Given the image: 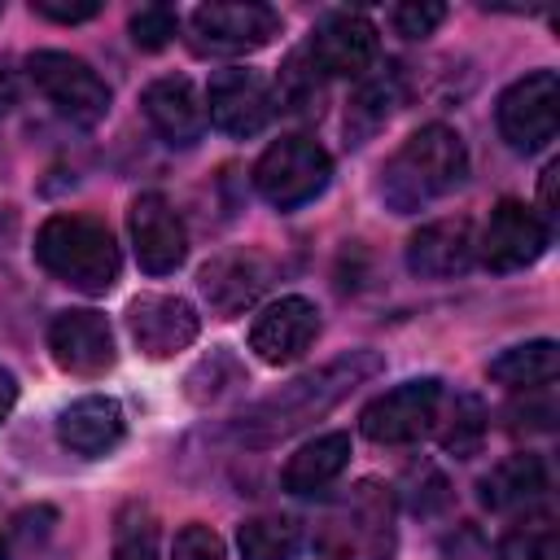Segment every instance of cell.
Returning a JSON list of instances; mask_svg holds the SVG:
<instances>
[{
  "mask_svg": "<svg viewBox=\"0 0 560 560\" xmlns=\"http://www.w3.org/2000/svg\"><path fill=\"white\" fill-rule=\"evenodd\" d=\"M381 372V359L372 350H350V354H337L328 359L324 368L315 372H302L293 376L289 385H280L276 394L258 398L241 420H236V438L245 446H271L298 429H306L311 420L328 416L341 398H350L363 381H372Z\"/></svg>",
  "mask_w": 560,
  "mask_h": 560,
  "instance_id": "cell-1",
  "label": "cell"
},
{
  "mask_svg": "<svg viewBox=\"0 0 560 560\" xmlns=\"http://www.w3.org/2000/svg\"><path fill=\"white\" fill-rule=\"evenodd\" d=\"M468 179V149L459 131L429 122L411 131L381 171V197L394 214H416Z\"/></svg>",
  "mask_w": 560,
  "mask_h": 560,
  "instance_id": "cell-2",
  "label": "cell"
},
{
  "mask_svg": "<svg viewBox=\"0 0 560 560\" xmlns=\"http://www.w3.org/2000/svg\"><path fill=\"white\" fill-rule=\"evenodd\" d=\"M35 258L48 276L79 293H109L118 280V245L114 232L92 214H52L35 232Z\"/></svg>",
  "mask_w": 560,
  "mask_h": 560,
  "instance_id": "cell-3",
  "label": "cell"
},
{
  "mask_svg": "<svg viewBox=\"0 0 560 560\" xmlns=\"http://www.w3.org/2000/svg\"><path fill=\"white\" fill-rule=\"evenodd\" d=\"M394 542H398V508L389 486L381 481L350 486L315 529V551L324 560H389Z\"/></svg>",
  "mask_w": 560,
  "mask_h": 560,
  "instance_id": "cell-4",
  "label": "cell"
},
{
  "mask_svg": "<svg viewBox=\"0 0 560 560\" xmlns=\"http://www.w3.org/2000/svg\"><path fill=\"white\" fill-rule=\"evenodd\" d=\"M332 179V158L311 136H280L254 166V188L276 210H298L315 201Z\"/></svg>",
  "mask_w": 560,
  "mask_h": 560,
  "instance_id": "cell-5",
  "label": "cell"
},
{
  "mask_svg": "<svg viewBox=\"0 0 560 560\" xmlns=\"http://www.w3.org/2000/svg\"><path fill=\"white\" fill-rule=\"evenodd\" d=\"M26 79L39 88V96L61 118H70L79 127H96L109 114V88L83 57H70V52H57V48H39V52L26 57Z\"/></svg>",
  "mask_w": 560,
  "mask_h": 560,
  "instance_id": "cell-6",
  "label": "cell"
},
{
  "mask_svg": "<svg viewBox=\"0 0 560 560\" xmlns=\"http://www.w3.org/2000/svg\"><path fill=\"white\" fill-rule=\"evenodd\" d=\"M442 416V381L420 376V381H402L394 389H385L381 398H372L359 416V429L368 442L381 446H407L420 442Z\"/></svg>",
  "mask_w": 560,
  "mask_h": 560,
  "instance_id": "cell-7",
  "label": "cell"
},
{
  "mask_svg": "<svg viewBox=\"0 0 560 560\" xmlns=\"http://www.w3.org/2000/svg\"><path fill=\"white\" fill-rule=\"evenodd\" d=\"M560 131V79L556 70H529L499 96V136L516 153L551 144Z\"/></svg>",
  "mask_w": 560,
  "mask_h": 560,
  "instance_id": "cell-8",
  "label": "cell"
},
{
  "mask_svg": "<svg viewBox=\"0 0 560 560\" xmlns=\"http://www.w3.org/2000/svg\"><path fill=\"white\" fill-rule=\"evenodd\" d=\"M192 44L197 52L241 57L254 48H267L280 35V13L258 0H228V4H201L192 9Z\"/></svg>",
  "mask_w": 560,
  "mask_h": 560,
  "instance_id": "cell-9",
  "label": "cell"
},
{
  "mask_svg": "<svg viewBox=\"0 0 560 560\" xmlns=\"http://www.w3.org/2000/svg\"><path fill=\"white\" fill-rule=\"evenodd\" d=\"M276 114V96H271V83L258 74V70H245V66H228V70H214L210 74V88H206V118L223 131V136H236V140H249L258 136Z\"/></svg>",
  "mask_w": 560,
  "mask_h": 560,
  "instance_id": "cell-10",
  "label": "cell"
},
{
  "mask_svg": "<svg viewBox=\"0 0 560 560\" xmlns=\"http://www.w3.org/2000/svg\"><path fill=\"white\" fill-rule=\"evenodd\" d=\"M551 245V223H542V214L525 201H499L486 219V232L477 241V254L490 271H521L529 262H538Z\"/></svg>",
  "mask_w": 560,
  "mask_h": 560,
  "instance_id": "cell-11",
  "label": "cell"
},
{
  "mask_svg": "<svg viewBox=\"0 0 560 560\" xmlns=\"http://www.w3.org/2000/svg\"><path fill=\"white\" fill-rule=\"evenodd\" d=\"M127 228H131V245H136V262L149 276H171L184 258H188V232L179 210L162 197V192H140L127 210Z\"/></svg>",
  "mask_w": 560,
  "mask_h": 560,
  "instance_id": "cell-12",
  "label": "cell"
},
{
  "mask_svg": "<svg viewBox=\"0 0 560 560\" xmlns=\"http://www.w3.org/2000/svg\"><path fill=\"white\" fill-rule=\"evenodd\" d=\"M48 350L70 376H105L118 359L114 328L101 311H61L48 324Z\"/></svg>",
  "mask_w": 560,
  "mask_h": 560,
  "instance_id": "cell-13",
  "label": "cell"
},
{
  "mask_svg": "<svg viewBox=\"0 0 560 560\" xmlns=\"http://www.w3.org/2000/svg\"><path fill=\"white\" fill-rule=\"evenodd\" d=\"M127 328L140 346V354L149 359H171L179 350H188L197 341V311L175 298V293H140L131 306H127Z\"/></svg>",
  "mask_w": 560,
  "mask_h": 560,
  "instance_id": "cell-14",
  "label": "cell"
},
{
  "mask_svg": "<svg viewBox=\"0 0 560 560\" xmlns=\"http://www.w3.org/2000/svg\"><path fill=\"white\" fill-rule=\"evenodd\" d=\"M315 337H319V311H315V302L289 293V298L271 302L267 311H258V319L249 328V350L262 363L280 368V363L302 359L315 346Z\"/></svg>",
  "mask_w": 560,
  "mask_h": 560,
  "instance_id": "cell-15",
  "label": "cell"
},
{
  "mask_svg": "<svg viewBox=\"0 0 560 560\" xmlns=\"http://www.w3.org/2000/svg\"><path fill=\"white\" fill-rule=\"evenodd\" d=\"M311 61L328 74H346V79H363L376 61V26L363 13H328L311 39H306Z\"/></svg>",
  "mask_w": 560,
  "mask_h": 560,
  "instance_id": "cell-16",
  "label": "cell"
},
{
  "mask_svg": "<svg viewBox=\"0 0 560 560\" xmlns=\"http://www.w3.org/2000/svg\"><path fill=\"white\" fill-rule=\"evenodd\" d=\"M140 109H144L149 127L158 131V140L171 149H192L206 136V105L184 74L153 79L140 96Z\"/></svg>",
  "mask_w": 560,
  "mask_h": 560,
  "instance_id": "cell-17",
  "label": "cell"
},
{
  "mask_svg": "<svg viewBox=\"0 0 560 560\" xmlns=\"http://www.w3.org/2000/svg\"><path fill=\"white\" fill-rule=\"evenodd\" d=\"M477 258V236L468 219H433L407 241V267L420 280H446L468 271Z\"/></svg>",
  "mask_w": 560,
  "mask_h": 560,
  "instance_id": "cell-18",
  "label": "cell"
},
{
  "mask_svg": "<svg viewBox=\"0 0 560 560\" xmlns=\"http://www.w3.org/2000/svg\"><path fill=\"white\" fill-rule=\"evenodd\" d=\"M267 280H271V267L254 249H228V254H219L201 267V293H206L210 311L223 315V319L241 315L267 289Z\"/></svg>",
  "mask_w": 560,
  "mask_h": 560,
  "instance_id": "cell-19",
  "label": "cell"
},
{
  "mask_svg": "<svg viewBox=\"0 0 560 560\" xmlns=\"http://www.w3.org/2000/svg\"><path fill=\"white\" fill-rule=\"evenodd\" d=\"M127 433V420H122V407L105 394H88L79 402H70L61 416H57V438L66 451L83 455V459H101L109 455Z\"/></svg>",
  "mask_w": 560,
  "mask_h": 560,
  "instance_id": "cell-20",
  "label": "cell"
},
{
  "mask_svg": "<svg viewBox=\"0 0 560 560\" xmlns=\"http://www.w3.org/2000/svg\"><path fill=\"white\" fill-rule=\"evenodd\" d=\"M350 464V433H319L315 442L298 446L280 472V486L289 494H319L332 486Z\"/></svg>",
  "mask_w": 560,
  "mask_h": 560,
  "instance_id": "cell-21",
  "label": "cell"
},
{
  "mask_svg": "<svg viewBox=\"0 0 560 560\" xmlns=\"http://www.w3.org/2000/svg\"><path fill=\"white\" fill-rule=\"evenodd\" d=\"M477 490H481V503L490 512L525 508V503L547 494V464H542V455H529V451L525 455H508L477 481Z\"/></svg>",
  "mask_w": 560,
  "mask_h": 560,
  "instance_id": "cell-22",
  "label": "cell"
},
{
  "mask_svg": "<svg viewBox=\"0 0 560 560\" xmlns=\"http://www.w3.org/2000/svg\"><path fill=\"white\" fill-rule=\"evenodd\" d=\"M490 381L508 385V389H542L556 381L560 372V350L556 341H525V346H508L503 354L490 359Z\"/></svg>",
  "mask_w": 560,
  "mask_h": 560,
  "instance_id": "cell-23",
  "label": "cell"
},
{
  "mask_svg": "<svg viewBox=\"0 0 560 560\" xmlns=\"http://www.w3.org/2000/svg\"><path fill=\"white\" fill-rule=\"evenodd\" d=\"M271 96H276V109H284V114H298V118L319 114V101H324V70L311 61L306 48H298V52L284 57Z\"/></svg>",
  "mask_w": 560,
  "mask_h": 560,
  "instance_id": "cell-24",
  "label": "cell"
},
{
  "mask_svg": "<svg viewBox=\"0 0 560 560\" xmlns=\"http://www.w3.org/2000/svg\"><path fill=\"white\" fill-rule=\"evenodd\" d=\"M398 92H402V83H398V70L389 66V70H381V74H363V83H359V92H354V101H350V114H346V131L354 136V144L363 140V136H372L389 114H394V105H398Z\"/></svg>",
  "mask_w": 560,
  "mask_h": 560,
  "instance_id": "cell-25",
  "label": "cell"
},
{
  "mask_svg": "<svg viewBox=\"0 0 560 560\" xmlns=\"http://www.w3.org/2000/svg\"><path fill=\"white\" fill-rule=\"evenodd\" d=\"M302 529L293 516H249L236 529L241 560H293Z\"/></svg>",
  "mask_w": 560,
  "mask_h": 560,
  "instance_id": "cell-26",
  "label": "cell"
},
{
  "mask_svg": "<svg viewBox=\"0 0 560 560\" xmlns=\"http://www.w3.org/2000/svg\"><path fill=\"white\" fill-rule=\"evenodd\" d=\"M114 560H158V521L144 503H127L114 521Z\"/></svg>",
  "mask_w": 560,
  "mask_h": 560,
  "instance_id": "cell-27",
  "label": "cell"
},
{
  "mask_svg": "<svg viewBox=\"0 0 560 560\" xmlns=\"http://www.w3.org/2000/svg\"><path fill=\"white\" fill-rule=\"evenodd\" d=\"M499 560H560V534H556L551 516L512 525L499 538Z\"/></svg>",
  "mask_w": 560,
  "mask_h": 560,
  "instance_id": "cell-28",
  "label": "cell"
},
{
  "mask_svg": "<svg viewBox=\"0 0 560 560\" xmlns=\"http://www.w3.org/2000/svg\"><path fill=\"white\" fill-rule=\"evenodd\" d=\"M481 438H486V407H481L472 394H459V398L451 402L446 424H442V446H446L451 455L468 459V455L481 446Z\"/></svg>",
  "mask_w": 560,
  "mask_h": 560,
  "instance_id": "cell-29",
  "label": "cell"
},
{
  "mask_svg": "<svg viewBox=\"0 0 560 560\" xmlns=\"http://www.w3.org/2000/svg\"><path fill=\"white\" fill-rule=\"evenodd\" d=\"M175 31H179V18H175V9H166V4H144V9L131 13V39H136V48H144V52L166 48V44L175 39Z\"/></svg>",
  "mask_w": 560,
  "mask_h": 560,
  "instance_id": "cell-30",
  "label": "cell"
},
{
  "mask_svg": "<svg viewBox=\"0 0 560 560\" xmlns=\"http://www.w3.org/2000/svg\"><path fill=\"white\" fill-rule=\"evenodd\" d=\"M389 22L398 35L407 39H424L433 35L442 22H446V4H433V0H407V4H394L389 9Z\"/></svg>",
  "mask_w": 560,
  "mask_h": 560,
  "instance_id": "cell-31",
  "label": "cell"
},
{
  "mask_svg": "<svg viewBox=\"0 0 560 560\" xmlns=\"http://www.w3.org/2000/svg\"><path fill=\"white\" fill-rule=\"evenodd\" d=\"M171 560H228V547H223V538H219L210 525L192 521V525H184V529L175 534Z\"/></svg>",
  "mask_w": 560,
  "mask_h": 560,
  "instance_id": "cell-32",
  "label": "cell"
},
{
  "mask_svg": "<svg viewBox=\"0 0 560 560\" xmlns=\"http://www.w3.org/2000/svg\"><path fill=\"white\" fill-rule=\"evenodd\" d=\"M31 13H39L48 22H88L101 13V4H92V0H31Z\"/></svg>",
  "mask_w": 560,
  "mask_h": 560,
  "instance_id": "cell-33",
  "label": "cell"
},
{
  "mask_svg": "<svg viewBox=\"0 0 560 560\" xmlns=\"http://www.w3.org/2000/svg\"><path fill=\"white\" fill-rule=\"evenodd\" d=\"M556 179H560V162H547V171H542V223H551L556 219Z\"/></svg>",
  "mask_w": 560,
  "mask_h": 560,
  "instance_id": "cell-34",
  "label": "cell"
},
{
  "mask_svg": "<svg viewBox=\"0 0 560 560\" xmlns=\"http://www.w3.org/2000/svg\"><path fill=\"white\" fill-rule=\"evenodd\" d=\"M13 402H18V376H13L9 368H0V424L9 420Z\"/></svg>",
  "mask_w": 560,
  "mask_h": 560,
  "instance_id": "cell-35",
  "label": "cell"
},
{
  "mask_svg": "<svg viewBox=\"0 0 560 560\" xmlns=\"http://www.w3.org/2000/svg\"><path fill=\"white\" fill-rule=\"evenodd\" d=\"M0 560H9V551H4V542H0Z\"/></svg>",
  "mask_w": 560,
  "mask_h": 560,
  "instance_id": "cell-36",
  "label": "cell"
}]
</instances>
